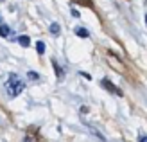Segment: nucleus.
Segmentation results:
<instances>
[{"mask_svg":"<svg viewBox=\"0 0 147 142\" xmlns=\"http://www.w3.org/2000/svg\"><path fill=\"white\" fill-rule=\"evenodd\" d=\"M24 88H25V83L22 81L16 74H11L9 79H7V83H5V92L9 97H16L20 95L22 92H24Z\"/></svg>","mask_w":147,"mask_h":142,"instance_id":"f257e3e1","label":"nucleus"},{"mask_svg":"<svg viewBox=\"0 0 147 142\" xmlns=\"http://www.w3.org/2000/svg\"><path fill=\"white\" fill-rule=\"evenodd\" d=\"M100 85L104 86L106 90H109L111 94H115V95H122V92L119 90V88H115V86H113V83H111L109 79H102V81H100Z\"/></svg>","mask_w":147,"mask_h":142,"instance_id":"f03ea898","label":"nucleus"},{"mask_svg":"<svg viewBox=\"0 0 147 142\" xmlns=\"http://www.w3.org/2000/svg\"><path fill=\"white\" fill-rule=\"evenodd\" d=\"M16 41L20 43L22 47H29V45H31V40H29L27 36H18V40H16Z\"/></svg>","mask_w":147,"mask_h":142,"instance_id":"7ed1b4c3","label":"nucleus"},{"mask_svg":"<svg viewBox=\"0 0 147 142\" xmlns=\"http://www.w3.org/2000/svg\"><path fill=\"white\" fill-rule=\"evenodd\" d=\"M11 34V29L7 25H0V36H9Z\"/></svg>","mask_w":147,"mask_h":142,"instance_id":"20e7f679","label":"nucleus"},{"mask_svg":"<svg viewBox=\"0 0 147 142\" xmlns=\"http://www.w3.org/2000/svg\"><path fill=\"white\" fill-rule=\"evenodd\" d=\"M36 50H38V54H43V52H45V43H43V41H38Z\"/></svg>","mask_w":147,"mask_h":142,"instance_id":"39448f33","label":"nucleus"},{"mask_svg":"<svg viewBox=\"0 0 147 142\" xmlns=\"http://www.w3.org/2000/svg\"><path fill=\"white\" fill-rule=\"evenodd\" d=\"M50 33H52L54 36H57V34H59V25H57V24H52V25H50Z\"/></svg>","mask_w":147,"mask_h":142,"instance_id":"423d86ee","label":"nucleus"},{"mask_svg":"<svg viewBox=\"0 0 147 142\" xmlns=\"http://www.w3.org/2000/svg\"><path fill=\"white\" fill-rule=\"evenodd\" d=\"M77 36H81V38H86V36H90V34H88V31H86V29H77Z\"/></svg>","mask_w":147,"mask_h":142,"instance_id":"0eeeda50","label":"nucleus"},{"mask_svg":"<svg viewBox=\"0 0 147 142\" xmlns=\"http://www.w3.org/2000/svg\"><path fill=\"white\" fill-rule=\"evenodd\" d=\"M52 63H54V69H56V74H57V77H61V76H63V70L59 69V67H57V63H56V61H52Z\"/></svg>","mask_w":147,"mask_h":142,"instance_id":"6e6552de","label":"nucleus"},{"mask_svg":"<svg viewBox=\"0 0 147 142\" xmlns=\"http://www.w3.org/2000/svg\"><path fill=\"white\" fill-rule=\"evenodd\" d=\"M74 2H79V4H83V5H90L92 0H74Z\"/></svg>","mask_w":147,"mask_h":142,"instance_id":"1a4fd4ad","label":"nucleus"},{"mask_svg":"<svg viewBox=\"0 0 147 142\" xmlns=\"http://www.w3.org/2000/svg\"><path fill=\"white\" fill-rule=\"evenodd\" d=\"M27 76H29V79H38V77H40V76H38V74H36V72H29Z\"/></svg>","mask_w":147,"mask_h":142,"instance_id":"9d476101","label":"nucleus"},{"mask_svg":"<svg viewBox=\"0 0 147 142\" xmlns=\"http://www.w3.org/2000/svg\"><path fill=\"white\" fill-rule=\"evenodd\" d=\"M72 16H76V18H79V11H76V9H72Z\"/></svg>","mask_w":147,"mask_h":142,"instance_id":"9b49d317","label":"nucleus"},{"mask_svg":"<svg viewBox=\"0 0 147 142\" xmlns=\"http://www.w3.org/2000/svg\"><path fill=\"white\" fill-rule=\"evenodd\" d=\"M140 142H147V137H142V139H140Z\"/></svg>","mask_w":147,"mask_h":142,"instance_id":"f8f14e48","label":"nucleus"},{"mask_svg":"<svg viewBox=\"0 0 147 142\" xmlns=\"http://www.w3.org/2000/svg\"><path fill=\"white\" fill-rule=\"evenodd\" d=\"M145 24H147V14H145Z\"/></svg>","mask_w":147,"mask_h":142,"instance_id":"ddd939ff","label":"nucleus"}]
</instances>
